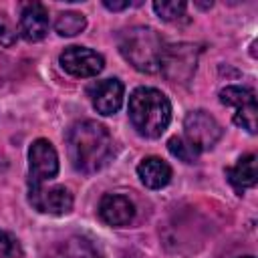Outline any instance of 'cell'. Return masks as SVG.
I'll return each mask as SVG.
<instances>
[{
	"label": "cell",
	"mask_w": 258,
	"mask_h": 258,
	"mask_svg": "<svg viewBox=\"0 0 258 258\" xmlns=\"http://www.w3.org/2000/svg\"><path fill=\"white\" fill-rule=\"evenodd\" d=\"M185 8L187 4L183 0H155L153 2V10L155 14L165 20V22H177L185 16Z\"/></svg>",
	"instance_id": "cell-16"
},
{
	"label": "cell",
	"mask_w": 258,
	"mask_h": 258,
	"mask_svg": "<svg viewBox=\"0 0 258 258\" xmlns=\"http://www.w3.org/2000/svg\"><path fill=\"white\" fill-rule=\"evenodd\" d=\"M167 149H169V153H171L173 157H177V159L183 161V163H196L198 157H200V151H198L183 135L171 137V139L167 141Z\"/></svg>",
	"instance_id": "cell-17"
},
{
	"label": "cell",
	"mask_w": 258,
	"mask_h": 258,
	"mask_svg": "<svg viewBox=\"0 0 258 258\" xmlns=\"http://www.w3.org/2000/svg\"><path fill=\"white\" fill-rule=\"evenodd\" d=\"M137 175H139V179H141V183L145 187H149V189H161L171 179V167L161 157L151 155V157L141 159V163L137 165Z\"/></svg>",
	"instance_id": "cell-12"
},
{
	"label": "cell",
	"mask_w": 258,
	"mask_h": 258,
	"mask_svg": "<svg viewBox=\"0 0 258 258\" xmlns=\"http://www.w3.org/2000/svg\"><path fill=\"white\" fill-rule=\"evenodd\" d=\"M161 69L167 79L173 83L187 81L194 71H196V50L189 44H179V46H165L163 58H161Z\"/></svg>",
	"instance_id": "cell-8"
},
{
	"label": "cell",
	"mask_w": 258,
	"mask_h": 258,
	"mask_svg": "<svg viewBox=\"0 0 258 258\" xmlns=\"http://www.w3.org/2000/svg\"><path fill=\"white\" fill-rule=\"evenodd\" d=\"M125 87L119 79H103L89 87V97L97 113L115 115L123 105Z\"/></svg>",
	"instance_id": "cell-9"
},
{
	"label": "cell",
	"mask_w": 258,
	"mask_h": 258,
	"mask_svg": "<svg viewBox=\"0 0 258 258\" xmlns=\"http://www.w3.org/2000/svg\"><path fill=\"white\" fill-rule=\"evenodd\" d=\"M256 115H258V107H256V103L238 107L236 113H234V123L240 125L242 129H246L248 133L254 135V133H256Z\"/></svg>",
	"instance_id": "cell-18"
},
{
	"label": "cell",
	"mask_w": 258,
	"mask_h": 258,
	"mask_svg": "<svg viewBox=\"0 0 258 258\" xmlns=\"http://www.w3.org/2000/svg\"><path fill=\"white\" fill-rule=\"evenodd\" d=\"M14 42H16V28L4 16H0V44L12 46Z\"/></svg>",
	"instance_id": "cell-20"
},
{
	"label": "cell",
	"mask_w": 258,
	"mask_h": 258,
	"mask_svg": "<svg viewBox=\"0 0 258 258\" xmlns=\"http://www.w3.org/2000/svg\"><path fill=\"white\" fill-rule=\"evenodd\" d=\"M129 119L135 131L147 139H157L169 127L171 103L159 89L137 87L129 95Z\"/></svg>",
	"instance_id": "cell-2"
},
{
	"label": "cell",
	"mask_w": 258,
	"mask_h": 258,
	"mask_svg": "<svg viewBox=\"0 0 258 258\" xmlns=\"http://www.w3.org/2000/svg\"><path fill=\"white\" fill-rule=\"evenodd\" d=\"M119 52L139 73H157L165 52V42L151 26H131L119 36Z\"/></svg>",
	"instance_id": "cell-3"
},
{
	"label": "cell",
	"mask_w": 258,
	"mask_h": 258,
	"mask_svg": "<svg viewBox=\"0 0 258 258\" xmlns=\"http://www.w3.org/2000/svg\"><path fill=\"white\" fill-rule=\"evenodd\" d=\"M58 62L69 75L79 77V79L97 77L105 69V58L99 52H95L87 46H77V44L67 46L60 52Z\"/></svg>",
	"instance_id": "cell-6"
},
{
	"label": "cell",
	"mask_w": 258,
	"mask_h": 258,
	"mask_svg": "<svg viewBox=\"0 0 258 258\" xmlns=\"http://www.w3.org/2000/svg\"><path fill=\"white\" fill-rule=\"evenodd\" d=\"M0 258H24L22 244L10 232H0Z\"/></svg>",
	"instance_id": "cell-19"
},
{
	"label": "cell",
	"mask_w": 258,
	"mask_h": 258,
	"mask_svg": "<svg viewBox=\"0 0 258 258\" xmlns=\"http://www.w3.org/2000/svg\"><path fill=\"white\" fill-rule=\"evenodd\" d=\"M67 151L73 167L81 173L103 169L113 155V137L105 125L85 119L67 131Z\"/></svg>",
	"instance_id": "cell-1"
},
{
	"label": "cell",
	"mask_w": 258,
	"mask_h": 258,
	"mask_svg": "<svg viewBox=\"0 0 258 258\" xmlns=\"http://www.w3.org/2000/svg\"><path fill=\"white\" fill-rule=\"evenodd\" d=\"M28 187L44 185L58 173V153L48 139H34L28 149Z\"/></svg>",
	"instance_id": "cell-5"
},
{
	"label": "cell",
	"mask_w": 258,
	"mask_h": 258,
	"mask_svg": "<svg viewBox=\"0 0 258 258\" xmlns=\"http://www.w3.org/2000/svg\"><path fill=\"white\" fill-rule=\"evenodd\" d=\"M28 202L34 210L40 214H50V216H64L73 210V194L64 185H30L28 187Z\"/></svg>",
	"instance_id": "cell-7"
},
{
	"label": "cell",
	"mask_w": 258,
	"mask_h": 258,
	"mask_svg": "<svg viewBox=\"0 0 258 258\" xmlns=\"http://www.w3.org/2000/svg\"><path fill=\"white\" fill-rule=\"evenodd\" d=\"M48 12L40 2L26 4L20 14V34L28 42H38L48 34Z\"/></svg>",
	"instance_id": "cell-11"
},
{
	"label": "cell",
	"mask_w": 258,
	"mask_h": 258,
	"mask_svg": "<svg viewBox=\"0 0 258 258\" xmlns=\"http://www.w3.org/2000/svg\"><path fill=\"white\" fill-rule=\"evenodd\" d=\"M228 181L232 183V187L236 191H244L248 187H254L258 181V167H256V155L254 153H246L242 155L234 167L226 169Z\"/></svg>",
	"instance_id": "cell-13"
},
{
	"label": "cell",
	"mask_w": 258,
	"mask_h": 258,
	"mask_svg": "<svg viewBox=\"0 0 258 258\" xmlns=\"http://www.w3.org/2000/svg\"><path fill=\"white\" fill-rule=\"evenodd\" d=\"M183 137L202 153L212 149L222 137V125L208 111H189L183 119Z\"/></svg>",
	"instance_id": "cell-4"
},
{
	"label": "cell",
	"mask_w": 258,
	"mask_h": 258,
	"mask_svg": "<svg viewBox=\"0 0 258 258\" xmlns=\"http://www.w3.org/2000/svg\"><path fill=\"white\" fill-rule=\"evenodd\" d=\"M87 28V18L81 12H60L54 20V30L60 36H77Z\"/></svg>",
	"instance_id": "cell-14"
},
{
	"label": "cell",
	"mask_w": 258,
	"mask_h": 258,
	"mask_svg": "<svg viewBox=\"0 0 258 258\" xmlns=\"http://www.w3.org/2000/svg\"><path fill=\"white\" fill-rule=\"evenodd\" d=\"M135 216V206L127 196L105 194L99 202V218L107 226H127Z\"/></svg>",
	"instance_id": "cell-10"
},
{
	"label": "cell",
	"mask_w": 258,
	"mask_h": 258,
	"mask_svg": "<svg viewBox=\"0 0 258 258\" xmlns=\"http://www.w3.org/2000/svg\"><path fill=\"white\" fill-rule=\"evenodd\" d=\"M240 258H254V256H240Z\"/></svg>",
	"instance_id": "cell-22"
},
{
	"label": "cell",
	"mask_w": 258,
	"mask_h": 258,
	"mask_svg": "<svg viewBox=\"0 0 258 258\" xmlns=\"http://www.w3.org/2000/svg\"><path fill=\"white\" fill-rule=\"evenodd\" d=\"M103 6H105L107 10H113V12H117V10H125V8H129V6H131V2H129V0H119V2H111V0H105V2H103Z\"/></svg>",
	"instance_id": "cell-21"
},
{
	"label": "cell",
	"mask_w": 258,
	"mask_h": 258,
	"mask_svg": "<svg viewBox=\"0 0 258 258\" xmlns=\"http://www.w3.org/2000/svg\"><path fill=\"white\" fill-rule=\"evenodd\" d=\"M220 101L228 107H244L250 103H256V93L250 87H238V85H230L226 89L220 91Z\"/></svg>",
	"instance_id": "cell-15"
}]
</instances>
